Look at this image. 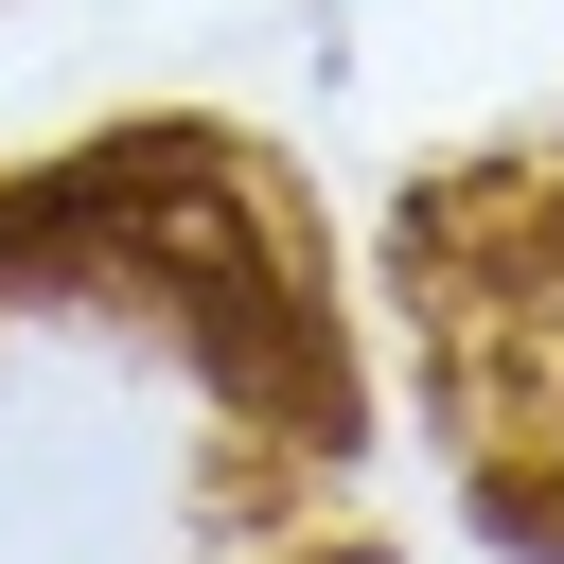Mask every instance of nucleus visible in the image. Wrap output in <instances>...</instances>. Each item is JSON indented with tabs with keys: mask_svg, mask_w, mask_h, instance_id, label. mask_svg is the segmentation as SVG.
Wrapping results in <instances>:
<instances>
[{
	"mask_svg": "<svg viewBox=\"0 0 564 564\" xmlns=\"http://www.w3.org/2000/svg\"><path fill=\"white\" fill-rule=\"evenodd\" d=\"M546 335H564V229H546Z\"/></svg>",
	"mask_w": 564,
	"mask_h": 564,
	"instance_id": "1",
	"label": "nucleus"
}]
</instances>
